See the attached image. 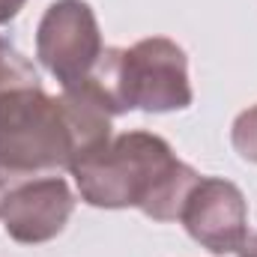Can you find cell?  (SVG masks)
I'll return each mask as SVG.
<instances>
[{
    "label": "cell",
    "mask_w": 257,
    "mask_h": 257,
    "mask_svg": "<svg viewBox=\"0 0 257 257\" xmlns=\"http://www.w3.org/2000/svg\"><path fill=\"white\" fill-rule=\"evenodd\" d=\"M180 221L189 236L200 242L209 254L224 257L239 248L248 236V203L233 183L218 177H200L192 189Z\"/></svg>",
    "instance_id": "cell-5"
},
{
    "label": "cell",
    "mask_w": 257,
    "mask_h": 257,
    "mask_svg": "<svg viewBox=\"0 0 257 257\" xmlns=\"http://www.w3.org/2000/svg\"><path fill=\"white\" fill-rule=\"evenodd\" d=\"M18 87H39V75L18 48L0 36V96Z\"/></svg>",
    "instance_id": "cell-7"
},
{
    "label": "cell",
    "mask_w": 257,
    "mask_h": 257,
    "mask_svg": "<svg viewBox=\"0 0 257 257\" xmlns=\"http://www.w3.org/2000/svg\"><path fill=\"white\" fill-rule=\"evenodd\" d=\"M27 0H0V24H9L21 9H24Z\"/></svg>",
    "instance_id": "cell-9"
},
{
    "label": "cell",
    "mask_w": 257,
    "mask_h": 257,
    "mask_svg": "<svg viewBox=\"0 0 257 257\" xmlns=\"http://www.w3.org/2000/svg\"><path fill=\"white\" fill-rule=\"evenodd\" d=\"M224 257H257V233H251V230H248L245 242H242L239 248H233L230 254H224Z\"/></svg>",
    "instance_id": "cell-10"
},
{
    "label": "cell",
    "mask_w": 257,
    "mask_h": 257,
    "mask_svg": "<svg viewBox=\"0 0 257 257\" xmlns=\"http://www.w3.org/2000/svg\"><path fill=\"white\" fill-rule=\"evenodd\" d=\"M75 197L66 180L45 177L24 186H15L3 200V227L15 242L39 245L63 233L66 221L72 218Z\"/></svg>",
    "instance_id": "cell-6"
},
{
    "label": "cell",
    "mask_w": 257,
    "mask_h": 257,
    "mask_svg": "<svg viewBox=\"0 0 257 257\" xmlns=\"http://www.w3.org/2000/svg\"><path fill=\"white\" fill-rule=\"evenodd\" d=\"M81 200L99 209L138 206L153 221H177L200 174L180 162L171 144L150 132L108 138L72 162Z\"/></svg>",
    "instance_id": "cell-1"
},
{
    "label": "cell",
    "mask_w": 257,
    "mask_h": 257,
    "mask_svg": "<svg viewBox=\"0 0 257 257\" xmlns=\"http://www.w3.org/2000/svg\"><path fill=\"white\" fill-rule=\"evenodd\" d=\"M6 183H3V180H0V215H3V200H6Z\"/></svg>",
    "instance_id": "cell-11"
},
{
    "label": "cell",
    "mask_w": 257,
    "mask_h": 257,
    "mask_svg": "<svg viewBox=\"0 0 257 257\" xmlns=\"http://www.w3.org/2000/svg\"><path fill=\"white\" fill-rule=\"evenodd\" d=\"M72 162L75 141L57 96L42 87H18L0 96V174L27 177Z\"/></svg>",
    "instance_id": "cell-3"
},
{
    "label": "cell",
    "mask_w": 257,
    "mask_h": 257,
    "mask_svg": "<svg viewBox=\"0 0 257 257\" xmlns=\"http://www.w3.org/2000/svg\"><path fill=\"white\" fill-rule=\"evenodd\" d=\"M102 51V33L90 3L57 0L45 9L36 30V57L63 87L84 81Z\"/></svg>",
    "instance_id": "cell-4"
},
{
    "label": "cell",
    "mask_w": 257,
    "mask_h": 257,
    "mask_svg": "<svg viewBox=\"0 0 257 257\" xmlns=\"http://www.w3.org/2000/svg\"><path fill=\"white\" fill-rule=\"evenodd\" d=\"M90 78L105 90L117 114H165L192 105L189 57L165 36L141 39L132 48H105Z\"/></svg>",
    "instance_id": "cell-2"
},
{
    "label": "cell",
    "mask_w": 257,
    "mask_h": 257,
    "mask_svg": "<svg viewBox=\"0 0 257 257\" xmlns=\"http://www.w3.org/2000/svg\"><path fill=\"white\" fill-rule=\"evenodd\" d=\"M230 141H233V150L245 162H254L257 165V105L236 117L233 132H230Z\"/></svg>",
    "instance_id": "cell-8"
}]
</instances>
